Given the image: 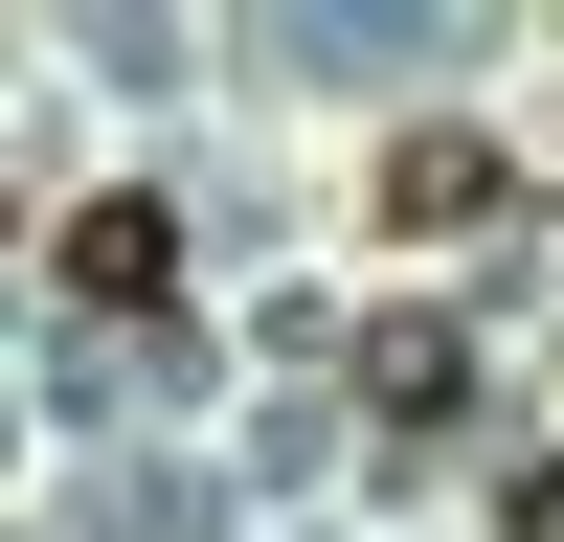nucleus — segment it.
Here are the masks:
<instances>
[{"label":"nucleus","mask_w":564,"mask_h":542,"mask_svg":"<svg viewBox=\"0 0 564 542\" xmlns=\"http://www.w3.org/2000/svg\"><path fill=\"white\" fill-rule=\"evenodd\" d=\"M384 226H497V136H406V159H384Z\"/></svg>","instance_id":"3"},{"label":"nucleus","mask_w":564,"mask_h":542,"mask_svg":"<svg viewBox=\"0 0 564 542\" xmlns=\"http://www.w3.org/2000/svg\"><path fill=\"white\" fill-rule=\"evenodd\" d=\"M68 294H90V316H159V294H181V226H159V204H68Z\"/></svg>","instance_id":"1"},{"label":"nucleus","mask_w":564,"mask_h":542,"mask_svg":"<svg viewBox=\"0 0 564 542\" xmlns=\"http://www.w3.org/2000/svg\"><path fill=\"white\" fill-rule=\"evenodd\" d=\"M361 406H384V430H452V406H475L452 316H384V339H361Z\"/></svg>","instance_id":"2"}]
</instances>
